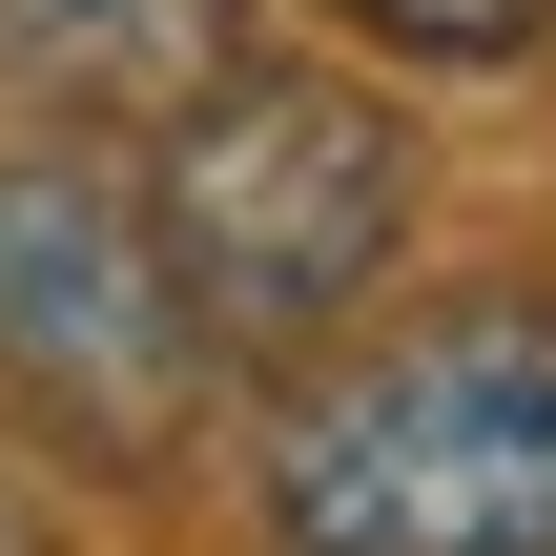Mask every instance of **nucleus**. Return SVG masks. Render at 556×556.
Instances as JSON below:
<instances>
[{"mask_svg": "<svg viewBox=\"0 0 556 556\" xmlns=\"http://www.w3.org/2000/svg\"><path fill=\"white\" fill-rule=\"evenodd\" d=\"M268 556H556V309H413L268 413Z\"/></svg>", "mask_w": 556, "mask_h": 556, "instance_id": "obj_1", "label": "nucleus"}, {"mask_svg": "<svg viewBox=\"0 0 556 556\" xmlns=\"http://www.w3.org/2000/svg\"><path fill=\"white\" fill-rule=\"evenodd\" d=\"M144 227H165L186 330L227 371H330L351 309L392 289V248H413V124L330 62H227V83L165 103Z\"/></svg>", "mask_w": 556, "mask_h": 556, "instance_id": "obj_2", "label": "nucleus"}, {"mask_svg": "<svg viewBox=\"0 0 556 556\" xmlns=\"http://www.w3.org/2000/svg\"><path fill=\"white\" fill-rule=\"evenodd\" d=\"M206 330H186V268L144 227V165L124 144H0V392L62 433V454H165L206 413Z\"/></svg>", "mask_w": 556, "mask_h": 556, "instance_id": "obj_3", "label": "nucleus"}, {"mask_svg": "<svg viewBox=\"0 0 556 556\" xmlns=\"http://www.w3.org/2000/svg\"><path fill=\"white\" fill-rule=\"evenodd\" d=\"M0 62H41L83 103H186V83H227V0H0Z\"/></svg>", "mask_w": 556, "mask_h": 556, "instance_id": "obj_4", "label": "nucleus"}, {"mask_svg": "<svg viewBox=\"0 0 556 556\" xmlns=\"http://www.w3.org/2000/svg\"><path fill=\"white\" fill-rule=\"evenodd\" d=\"M351 41H392V62H536L556 0H330Z\"/></svg>", "mask_w": 556, "mask_h": 556, "instance_id": "obj_5", "label": "nucleus"}]
</instances>
